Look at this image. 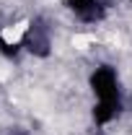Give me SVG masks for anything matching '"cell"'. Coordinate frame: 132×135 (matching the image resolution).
Returning a JSON list of instances; mask_svg holds the SVG:
<instances>
[{"label": "cell", "instance_id": "6da1fadb", "mask_svg": "<svg viewBox=\"0 0 132 135\" xmlns=\"http://www.w3.org/2000/svg\"><path fill=\"white\" fill-rule=\"evenodd\" d=\"M91 88L99 99H116V73L109 65L96 68V73L91 75Z\"/></svg>", "mask_w": 132, "mask_h": 135}, {"label": "cell", "instance_id": "7a4b0ae2", "mask_svg": "<svg viewBox=\"0 0 132 135\" xmlns=\"http://www.w3.org/2000/svg\"><path fill=\"white\" fill-rule=\"evenodd\" d=\"M70 8L83 21H96V18H101V8H99L96 0H70Z\"/></svg>", "mask_w": 132, "mask_h": 135}, {"label": "cell", "instance_id": "3957f363", "mask_svg": "<svg viewBox=\"0 0 132 135\" xmlns=\"http://www.w3.org/2000/svg\"><path fill=\"white\" fill-rule=\"evenodd\" d=\"M116 112H119V99H101L99 107L93 109V119L96 122H109V119L116 117Z\"/></svg>", "mask_w": 132, "mask_h": 135}, {"label": "cell", "instance_id": "277c9868", "mask_svg": "<svg viewBox=\"0 0 132 135\" xmlns=\"http://www.w3.org/2000/svg\"><path fill=\"white\" fill-rule=\"evenodd\" d=\"M26 47H29V52L44 57V55H49V39H47L44 34H39V31H31L26 36Z\"/></svg>", "mask_w": 132, "mask_h": 135}, {"label": "cell", "instance_id": "5b68a950", "mask_svg": "<svg viewBox=\"0 0 132 135\" xmlns=\"http://www.w3.org/2000/svg\"><path fill=\"white\" fill-rule=\"evenodd\" d=\"M0 47H3V36H0Z\"/></svg>", "mask_w": 132, "mask_h": 135}, {"label": "cell", "instance_id": "8992f818", "mask_svg": "<svg viewBox=\"0 0 132 135\" xmlns=\"http://www.w3.org/2000/svg\"><path fill=\"white\" fill-rule=\"evenodd\" d=\"M130 3H132V0H130Z\"/></svg>", "mask_w": 132, "mask_h": 135}]
</instances>
